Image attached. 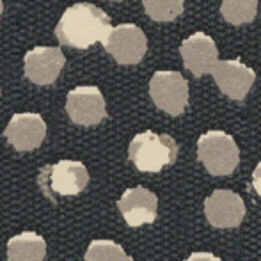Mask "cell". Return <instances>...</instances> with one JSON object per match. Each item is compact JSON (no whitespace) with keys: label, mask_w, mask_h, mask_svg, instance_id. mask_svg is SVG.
Wrapping results in <instances>:
<instances>
[{"label":"cell","mask_w":261,"mask_h":261,"mask_svg":"<svg viewBox=\"0 0 261 261\" xmlns=\"http://www.w3.org/2000/svg\"><path fill=\"white\" fill-rule=\"evenodd\" d=\"M112 31L109 14L94 4H75L68 7L55 27L59 43L73 48H87L94 43L105 41Z\"/></svg>","instance_id":"obj_1"},{"label":"cell","mask_w":261,"mask_h":261,"mask_svg":"<svg viewBox=\"0 0 261 261\" xmlns=\"http://www.w3.org/2000/svg\"><path fill=\"white\" fill-rule=\"evenodd\" d=\"M149 94L160 110L179 116L189 105V82L178 71H156L149 80Z\"/></svg>","instance_id":"obj_5"},{"label":"cell","mask_w":261,"mask_h":261,"mask_svg":"<svg viewBox=\"0 0 261 261\" xmlns=\"http://www.w3.org/2000/svg\"><path fill=\"white\" fill-rule=\"evenodd\" d=\"M179 146L171 135L148 130L137 134L128 146V156L142 172H158L172 165L178 158Z\"/></svg>","instance_id":"obj_2"},{"label":"cell","mask_w":261,"mask_h":261,"mask_svg":"<svg viewBox=\"0 0 261 261\" xmlns=\"http://www.w3.org/2000/svg\"><path fill=\"white\" fill-rule=\"evenodd\" d=\"M89 183V172L82 162L61 160L54 165H46L39 172V187L46 196H76Z\"/></svg>","instance_id":"obj_4"},{"label":"cell","mask_w":261,"mask_h":261,"mask_svg":"<svg viewBox=\"0 0 261 261\" xmlns=\"http://www.w3.org/2000/svg\"><path fill=\"white\" fill-rule=\"evenodd\" d=\"M66 110L73 123L84 124V126H93L98 124L107 117L103 94L98 87H76L66 98Z\"/></svg>","instance_id":"obj_8"},{"label":"cell","mask_w":261,"mask_h":261,"mask_svg":"<svg viewBox=\"0 0 261 261\" xmlns=\"http://www.w3.org/2000/svg\"><path fill=\"white\" fill-rule=\"evenodd\" d=\"M179 52H181L185 68L194 76H203L204 73H210L215 62L219 61V50L215 41L204 32H194L190 38H187L179 46Z\"/></svg>","instance_id":"obj_12"},{"label":"cell","mask_w":261,"mask_h":261,"mask_svg":"<svg viewBox=\"0 0 261 261\" xmlns=\"http://www.w3.org/2000/svg\"><path fill=\"white\" fill-rule=\"evenodd\" d=\"M204 215L215 227H237L245 217V203L233 190H213L204 199Z\"/></svg>","instance_id":"obj_9"},{"label":"cell","mask_w":261,"mask_h":261,"mask_svg":"<svg viewBox=\"0 0 261 261\" xmlns=\"http://www.w3.org/2000/svg\"><path fill=\"white\" fill-rule=\"evenodd\" d=\"M46 244L36 233H21L7 242V261H43Z\"/></svg>","instance_id":"obj_14"},{"label":"cell","mask_w":261,"mask_h":261,"mask_svg":"<svg viewBox=\"0 0 261 261\" xmlns=\"http://www.w3.org/2000/svg\"><path fill=\"white\" fill-rule=\"evenodd\" d=\"M66 59L64 54L55 46H38L27 52L23 59L25 76L38 86H48L55 82L62 71Z\"/></svg>","instance_id":"obj_11"},{"label":"cell","mask_w":261,"mask_h":261,"mask_svg":"<svg viewBox=\"0 0 261 261\" xmlns=\"http://www.w3.org/2000/svg\"><path fill=\"white\" fill-rule=\"evenodd\" d=\"M220 13L231 25L251 23L258 13V0H222Z\"/></svg>","instance_id":"obj_15"},{"label":"cell","mask_w":261,"mask_h":261,"mask_svg":"<svg viewBox=\"0 0 261 261\" xmlns=\"http://www.w3.org/2000/svg\"><path fill=\"white\" fill-rule=\"evenodd\" d=\"M105 50L123 66H134L142 61L148 50L142 29L134 23H121L109 32L103 41Z\"/></svg>","instance_id":"obj_6"},{"label":"cell","mask_w":261,"mask_h":261,"mask_svg":"<svg viewBox=\"0 0 261 261\" xmlns=\"http://www.w3.org/2000/svg\"><path fill=\"white\" fill-rule=\"evenodd\" d=\"M2 9H4V6H2V0H0V14H2Z\"/></svg>","instance_id":"obj_20"},{"label":"cell","mask_w":261,"mask_h":261,"mask_svg":"<svg viewBox=\"0 0 261 261\" xmlns=\"http://www.w3.org/2000/svg\"><path fill=\"white\" fill-rule=\"evenodd\" d=\"M252 187H254L256 192L261 196V162L256 165L254 172H252Z\"/></svg>","instance_id":"obj_19"},{"label":"cell","mask_w":261,"mask_h":261,"mask_svg":"<svg viewBox=\"0 0 261 261\" xmlns=\"http://www.w3.org/2000/svg\"><path fill=\"white\" fill-rule=\"evenodd\" d=\"M215 79L219 89L231 100L242 101L245 100L247 93L251 91L256 80L254 69L245 66L240 59L233 61H217L210 71Z\"/></svg>","instance_id":"obj_7"},{"label":"cell","mask_w":261,"mask_h":261,"mask_svg":"<svg viewBox=\"0 0 261 261\" xmlns=\"http://www.w3.org/2000/svg\"><path fill=\"white\" fill-rule=\"evenodd\" d=\"M185 261H222L213 252H192Z\"/></svg>","instance_id":"obj_18"},{"label":"cell","mask_w":261,"mask_h":261,"mask_svg":"<svg viewBox=\"0 0 261 261\" xmlns=\"http://www.w3.org/2000/svg\"><path fill=\"white\" fill-rule=\"evenodd\" d=\"M121 213L130 227H139L142 224H151L156 219L158 199L146 187H134L123 192L117 201Z\"/></svg>","instance_id":"obj_13"},{"label":"cell","mask_w":261,"mask_h":261,"mask_svg":"<svg viewBox=\"0 0 261 261\" xmlns=\"http://www.w3.org/2000/svg\"><path fill=\"white\" fill-rule=\"evenodd\" d=\"M86 261H134L112 240H93L87 247Z\"/></svg>","instance_id":"obj_16"},{"label":"cell","mask_w":261,"mask_h":261,"mask_svg":"<svg viewBox=\"0 0 261 261\" xmlns=\"http://www.w3.org/2000/svg\"><path fill=\"white\" fill-rule=\"evenodd\" d=\"M146 14L151 20L165 23L183 13V0H142Z\"/></svg>","instance_id":"obj_17"},{"label":"cell","mask_w":261,"mask_h":261,"mask_svg":"<svg viewBox=\"0 0 261 261\" xmlns=\"http://www.w3.org/2000/svg\"><path fill=\"white\" fill-rule=\"evenodd\" d=\"M197 158L213 176H227L240 164V149L229 134L210 130L197 139Z\"/></svg>","instance_id":"obj_3"},{"label":"cell","mask_w":261,"mask_h":261,"mask_svg":"<svg viewBox=\"0 0 261 261\" xmlns=\"http://www.w3.org/2000/svg\"><path fill=\"white\" fill-rule=\"evenodd\" d=\"M6 139L18 151H32L45 141L46 124L39 114H14L4 132Z\"/></svg>","instance_id":"obj_10"}]
</instances>
